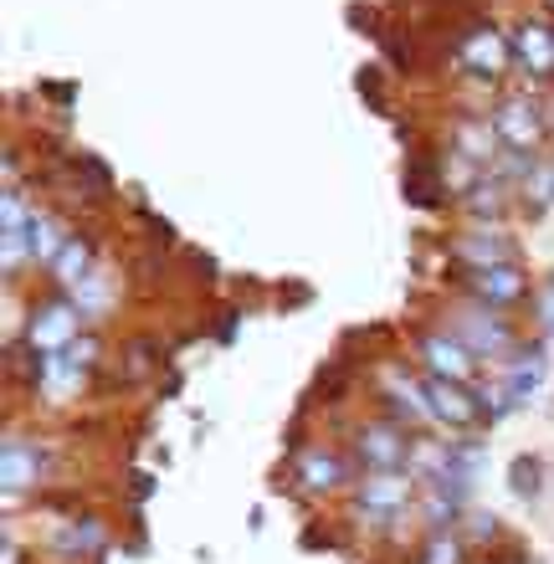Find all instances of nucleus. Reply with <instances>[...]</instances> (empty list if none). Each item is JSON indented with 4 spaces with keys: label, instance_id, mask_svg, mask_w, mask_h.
Returning a JSON list of instances; mask_svg holds the SVG:
<instances>
[{
    "label": "nucleus",
    "instance_id": "f257e3e1",
    "mask_svg": "<svg viewBox=\"0 0 554 564\" xmlns=\"http://www.w3.org/2000/svg\"><path fill=\"white\" fill-rule=\"evenodd\" d=\"M493 134L503 139L509 149H524V154H534V144L550 134L544 104H540V98H503V104L493 108Z\"/></svg>",
    "mask_w": 554,
    "mask_h": 564
},
{
    "label": "nucleus",
    "instance_id": "f03ea898",
    "mask_svg": "<svg viewBox=\"0 0 554 564\" xmlns=\"http://www.w3.org/2000/svg\"><path fill=\"white\" fill-rule=\"evenodd\" d=\"M360 457L370 473H411V436H405V426L374 421L360 431Z\"/></svg>",
    "mask_w": 554,
    "mask_h": 564
},
{
    "label": "nucleus",
    "instance_id": "7ed1b4c3",
    "mask_svg": "<svg viewBox=\"0 0 554 564\" xmlns=\"http://www.w3.org/2000/svg\"><path fill=\"white\" fill-rule=\"evenodd\" d=\"M77 303H46V308L31 313V324H26V344L36 349V355H62L67 344L77 339Z\"/></svg>",
    "mask_w": 554,
    "mask_h": 564
},
{
    "label": "nucleus",
    "instance_id": "20e7f679",
    "mask_svg": "<svg viewBox=\"0 0 554 564\" xmlns=\"http://www.w3.org/2000/svg\"><path fill=\"white\" fill-rule=\"evenodd\" d=\"M426 405H432V421H447L452 431H472L482 426V401H472L457 380H436V375H426Z\"/></svg>",
    "mask_w": 554,
    "mask_h": 564
},
{
    "label": "nucleus",
    "instance_id": "39448f33",
    "mask_svg": "<svg viewBox=\"0 0 554 564\" xmlns=\"http://www.w3.org/2000/svg\"><path fill=\"white\" fill-rule=\"evenodd\" d=\"M452 334H457L472 355H509L513 349V334H509V324H503V313H488V308H463Z\"/></svg>",
    "mask_w": 554,
    "mask_h": 564
},
{
    "label": "nucleus",
    "instance_id": "423d86ee",
    "mask_svg": "<svg viewBox=\"0 0 554 564\" xmlns=\"http://www.w3.org/2000/svg\"><path fill=\"white\" fill-rule=\"evenodd\" d=\"M411 498V473H370L360 482V513L365 519H395Z\"/></svg>",
    "mask_w": 554,
    "mask_h": 564
},
{
    "label": "nucleus",
    "instance_id": "0eeeda50",
    "mask_svg": "<svg viewBox=\"0 0 554 564\" xmlns=\"http://www.w3.org/2000/svg\"><path fill=\"white\" fill-rule=\"evenodd\" d=\"M472 288H478V297L488 308H513V303L529 297V272L519 262H498V268L472 272Z\"/></svg>",
    "mask_w": 554,
    "mask_h": 564
},
{
    "label": "nucleus",
    "instance_id": "6e6552de",
    "mask_svg": "<svg viewBox=\"0 0 554 564\" xmlns=\"http://www.w3.org/2000/svg\"><path fill=\"white\" fill-rule=\"evenodd\" d=\"M421 359H426V370L436 375V380H457L463 386L467 375H472V349H467L457 334H426L421 339Z\"/></svg>",
    "mask_w": 554,
    "mask_h": 564
},
{
    "label": "nucleus",
    "instance_id": "1a4fd4ad",
    "mask_svg": "<svg viewBox=\"0 0 554 564\" xmlns=\"http://www.w3.org/2000/svg\"><path fill=\"white\" fill-rule=\"evenodd\" d=\"M509 57H513V46L503 42L498 31H488V26H467V36H463V67H467V73L498 77L503 67H509Z\"/></svg>",
    "mask_w": 554,
    "mask_h": 564
},
{
    "label": "nucleus",
    "instance_id": "9d476101",
    "mask_svg": "<svg viewBox=\"0 0 554 564\" xmlns=\"http://www.w3.org/2000/svg\"><path fill=\"white\" fill-rule=\"evenodd\" d=\"M509 46H513V57L524 62V73H534V77L554 73V26H544V21H519Z\"/></svg>",
    "mask_w": 554,
    "mask_h": 564
},
{
    "label": "nucleus",
    "instance_id": "9b49d317",
    "mask_svg": "<svg viewBox=\"0 0 554 564\" xmlns=\"http://www.w3.org/2000/svg\"><path fill=\"white\" fill-rule=\"evenodd\" d=\"M544 370H550V365H544V349H519V355L509 359V375H503V411L529 401V395L540 390Z\"/></svg>",
    "mask_w": 554,
    "mask_h": 564
},
{
    "label": "nucleus",
    "instance_id": "f8f14e48",
    "mask_svg": "<svg viewBox=\"0 0 554 564\" xmlns=\"http://www.w3.org/2000/svg\"><path fill=\"white\" fill-rule=\"evenodd\" d=\"M42 473H46V452H42V446L11 436V442H6V492L42 482Z\"/></svg>",
    "mask_w": 554,
    "mask_h": 564
},
{
    "label": "nucleus",
    "instance_id": "ddd939ff",
    "mask_svg": "<svg viewBox=\"0 0 554 564\" xmlns=\"http://www.w3.org/2000/svg\"><path fill=\"white\" fill-rule=\"evenodd\" d=\"M83 365H77L73 355H67V349H62V355H46L42 365H36V380H42V390L46 395H52V401H67V395H77V390H83Z\"/></svg>",
    "mask_w": 554,
    "mask_h": 564
},
{
    "label": "nucleus",
    "instance_id": "4468645a",
    "mask_svg": "<svg viewBox=\"0 0 554 564\" xmlns=\"http://www.w3.org/2000/svg\"><path fill=\"white\" fill-rule=\"evenodd\" d=\"M67 241H73V237L62 231V221H52V216H36V210H31V221H26V257H31V262H57Z\"/></svg>",
    "mask_w": 554,
    "mask_h": 564
},
{
    "label": "nucleus",
    "instance_id": "2eb2a0df",
    "mask_svg": "<svg viewBox=\"0 0 554 564\" xmlns=\"http://www.w3.org/2000/svg\"><path fill=\"white\" fill-rule=\"evenodd\" d=\"M452 139L463 149L467 160H493L498 154V134H493V119H478V113H463V119L452 123Z\"/></svg>",
    "mask_w": 554,
    "mask_h": 564
},
{
    "label": "nucleus",
    "instance_id": "dca6fc26",
    "mask_svg": "<svg viewBox=\"0 0 554 564\" xmlns=\"http://www.w3.org/2000/svg\"><path fill=\"white\" fill-rule=\"evenodd\" d=\"M457 257L472 262V272H482V268H498V262H513V247L498 231H472V237L457 241Z\"/></svg>",
    "mask_w": 554,
    "mask_h": 564
},
{
    "label": "nucleus",
    "instance_id": "f3484780",
    "mask_svg": "<svg viewBox=\"0 0 554 564\" xmlns=\"http://www.w3.org/2000/svg\"><path fill=\"white\" fill-rule=\"evenodd\" d=\"M52 550L62 554V560H88V554L104 550V529L93 519H73V523H62V534L52 539Z\"/></svg>",
    "mask_w": 554,
    "mask_h": 564
},
{
    "label": "nucleus",
    "instance_id": "a211bd4d",
    "mask_svg": "<svg viewBox=\"0 0 554 564\" xmlns=\"http://www.w3.org/2000/svg\"><path fill=\"white\" fill-rule=\"evenodd\" d=\"M298 477L308 492H334L345 482V467H339V457H329V452H308V457H298Z\"/></svg>",
    "mask_w": 554,
    "mask_h": 564
},
{
    "label": "nucleus",
    "instance_id": "6ab92c4d",
    "mask_svg": "<svg viewBox=\"0 0 554 564\" xmlns=\"http://www.w3.org/2000/svg\"><path fill=\"white\" fill-rule=\"evenodd\" d=\"M52 272H57V282H67V288H77V282L93 272V247L88 237H73L67 247H62V257L52 262Z\"/></svg>",
    "mask_w": 554,
    "mask_h": 564
},
{
    "label": "nucleus",
    "instance_id": "aec40b11",
    "mask_svg": "<svg viewBox=\"0 0 554 564\" xmlns=\"http://www.w3.org/2000/svg\"><path fill=\"white\" fill-rule=\"evenodd\" d=\"M509 488L519 492V498H540V492H544V462L540 457H519V462H513Z\"/></svg>",
    "mask_w": 554,
    "mask_h": 564
},
{
    "label": "nucleus",
    "instance_id": "412c9836",
    "mask_svg": "<svg viewBox=\"0 0 554 564\" xmlns=\"http://www.w3.org/2000/svg\"><path fill=\"white\" fill-rule=\"evenodd\" d=\"M554 200V170L550 164H534L529 170V180H524V206L529 210H544Z\"/></svg>",
    "mask_w": 554,
    "mask_h": 564
},
{
    "label": "nucleus",
    "instance_id": "4be33fe9",
    "mask_svg": "<svg viewBox=\"0 0 554 564\" xmlns=\"http://www.w3.org/2000/svg\"><path fill=\"white\" fill-rule=\"evenodd\" d=\"M436 185H442V180H436L432 164H411V175H405V191H411V200H432Z\"/></svg>",
    "mask_w": 554,
    "mask_h": 564
},
{
    "label": "nucleus",
    "instance_id": "5701e85b",
    "mask_svg": "<svg viewBox=\"0 0 554 564\" xmlns=\"http://www.w3.org/2000/svg\"><path fill=\"white\" fill-rule=\"evenodd\" d=\"M416 564H463V550H457V539H442L436 534L426 550H421Z\"/></svg>",
    "mask_w": 554,
    "mask_h": 564
},
{
    "label": "nucleus",
    "instance_id": "b1692460",
    "mask_svg": "<svg viewBox=\"0 0 554 564\" xmlns=\"http://www.w3.org/2000/svg\"><path fill=\"white\" fill-rule=\"evenodd\" d=\"M385 52H390V62H395V67H411V62H416L411 42H401V36H385Z\"/></svg>",
    "mask_w": 554,
    "mask_h": 564
},
{
    "label": "nucleus",
    "instance_id": "393cba45",
    "mask_svg": "<svg viewBox=\"0 0 554 564\" xmlns=\"http://www.w3.org/2000/svg\"><path fill=\"white\" fill-rule=\"evenodd\" d=\"M540 328L554 334V282H550V293H544V303H540Z\"/></svg>",
    "mask_w": 554,
    "mask_h": 564
},
{
    "label": "nucleus",
    "instance_id": "a878e982",
    "mask_svg": "<svg viewBox=\"0 0 554 564\" xmlns=\"http://www.w3.org/2000/svg\"><path fill=\"white\" fill-rule=\"evenodd\" d=\"M482 564H498V560H482Z\"/></svg>",
    "mask_w": 554,
    "mask_h": 564
}]
</instances>
